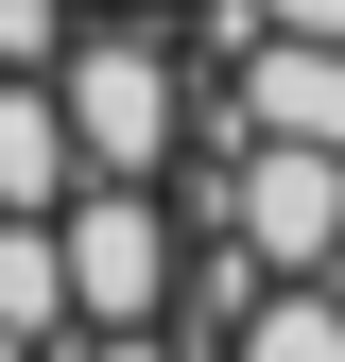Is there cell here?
Instances as JSON below:
<instances>
[{"mask_svg":"<svg viewBox=\"0 0 345 362\" xmlns=\"http://www.w3.org/2000/svg\"><path fill=\"white\" fill-rule=\"evenodd\" d=\"M52 242H69V310L86 328H156L172 310V207H156V173H86L52 207Z\"/></svg>","mask_w":345,"mask_h":362,"instance_id":"1","label":"cell"},{"mask_svg":"<svg viewBox=\"0 0 345 362\" xmlns=\"http://www.w3.org/2000/svg\"><path fill=\"white\" fill-rule=\"evenodd\" d=\"M52 104H69L86 173H156V156H172V52H156V18L69 35V52H52Z\"/></svg>","mask_w":345,"mask_h":362,"instance_id":"2","label":"cell"},{"mask_svg":"<svg viewBox=\"0 0 345 362\" xmlns=\"http://www.w3.org/2000/svg\"><path fill=\"white\" fill-rule=\"evenodd\" d=\"M225 362H345V293L328 276H259L242 328H225Z\"/></svg>","mask_w":345,"mask_h":362,"instance_id":"3","label":"cell"},{"mask_svg":"<svg viewBox=\"0 0 345 362\" xmlns=\"http://www.w3.org/2000/svg\"><path fill=\"white\" fill-rule=\"evenodd\" d=\"M86 362H172V345L156 328H86Z\"/></svg>","mask_w":345,"mask_h":362,"instance_id":"4","label":"cell"}]
</instances>
